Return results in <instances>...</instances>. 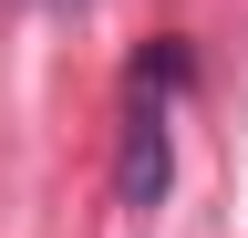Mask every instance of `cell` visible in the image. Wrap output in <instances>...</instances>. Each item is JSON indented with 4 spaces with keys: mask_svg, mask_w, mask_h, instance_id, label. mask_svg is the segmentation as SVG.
Masks as SVG:
<instances>
[{
    "mask_svg": "<svg viewBox=\"0 0 248 238\" xmlns=\"http://www.w3.org/2000/svg\"><path fill=\"white\" fill-rule=\"evenodd\" d=\"M186 83V42H155L145 63H135V104H124V156H114V197L124 207H155L166 197V176H176V156H166V94Z\"/></svg>",
    "mask_w": 248,
    "mask_h": 238,
    "instance_id": "1",
    "label": "cell"
}]
</instances>
